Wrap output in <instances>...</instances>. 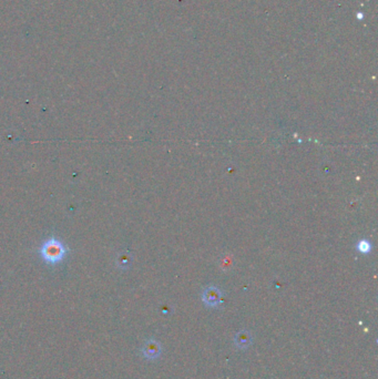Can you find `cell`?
Returning <instances> with one entry per match:
<instances>
[{
	"instance_id": "cell-1",
	"label": "cell",
	"mask_w": 378,
	"mask_h": 379,
	"mask_svg": "<svg viewBox=\"0 0 378 379\" xmlns=\"http://www.w3.org/2000/svg\"><path fill=\"white\" fill-rule=\"evenodd\" d=\"M42 253L44 254V258L48 260L49 262H57V260L62 258L64 250L60 243L49 242L44 245Z\"/></svg>"
},
{
	"instance_id": "cell-2",
	"label": "cell",
	"mask_w": 378,
	"mask_h": 379,
	"mask_svg": "<svg viewBox=\"0 0 378 379\" xmlns=\"http://www.w3.org/2000/svg\"><path fill=\"white\" fill-rule=\"evenodd\" d=\"M220 298H221V293L216 288H208L203 293V300L208 305L216 306L218 304Z\"/></svg>"
},
{
	"instance_id": "cell-3",
	"label": "cell",
	"mask_w": 378,
	"mask_h": 379,
	"mask_svg": "<svg viewBox=\"0 0 378 379\" xmlns=\"http://www.w3.org/2000/svg\"><path fill=\"white\" fill-rule=\"evenodd\" d=\"M159 352L160 347L153 340L148 342L144 347H143V354L148 358H156V356H159Z\"/></svg>"
},
{
	"instance_id": "cell-4",
	"label": "cell",
	"mask_w": 378,
	"mask_h": 379,
	"mask_svg": "<svg viewBox=\"0 0 378 379\" xmlns=\"http://www.w3.org/2000/svg\"><path fill=\"white\" fill-rule=\"evenodd\" d=\"M248 340H250V336H248V334L245 332H241V334L238 335V346H241V347L246 346L248 344Z\"/></svg>"
}]
</instances>
